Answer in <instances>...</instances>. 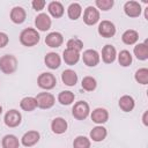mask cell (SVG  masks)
Segmentation results:
<instances>
[{
  "label": "cell",
  "mask_w": 148,
  "mask_h": 148,
  "mask_svg": "<svg viewBox=\"0 0 148 148\" xmlns=\"http://www.w3.org/2000/svg\"><path fill=\"white\" fill-rule=\"evenodd\" d=\"M20 42L24 46H35L39 42V34L34 28H25L20 34Z\"/></svg>",
  "instance_id": "1"
},
{
  "label": "cell",
  "mask_w": 148,
  "mask_h": 148,
  "mask_svg": "<svg viewBox=\"0 0 148 148\" xmlns=\"http://www.w3.org/2000/svg\"><path fill=\"white\" fill-rule=\"evenodd\" d=\"M17 68V59L13 54H5L0 58V71L5 74H13Z\"/></svg>",
  "instance_id": "2"
},
{
  "label": "cell",
  "mask_w": 148,
  "mask_h": 148,
  "mask_svg": "<svg viewBox=\"0 0 148 148\" xmlns=\"http://www.w3.org/2000/svg\"><path fill=\"white\" fill-rule=\"evenodd\" d=\"M89 111H90V109H89L88 103L84 101H80V102H76L74 104L72 113H73L74 118H76L77 120H83L88 117Z\"/></svg>",
  "instance_id": "3"
},
{
  "label": "cell",
  "mask_w": 148,
  "mask_h": 148,
  "mask_svg": "<svg viewBox=\"0 0 148 148\" xmlns=\"http://www.w3.org/2000/svg\"><path fill=\"white\" fill-rule=\"evenodd\" d=\"M37 83L42 89L50 90L56 87L57 79L52 73H42L37 79Z\"/></svg>",
  "instance_id": "4"
},
{
  "label": "cell",
  "mask_w": 148,
  "mask_h": 148,
  "mask_svg": "<svg viewBox=\"0 0 148 148\" xmlns=\"http://www.w3.org/2000/svg\"><path fill=\"white\" fill-rule=\"evenodd\" d=\"M35 98L37 102V106L40 109H50L56 102L54 96L50 92H39Z\"/></svg>",
  "instance_id": "5"
},
{
  "label": "cell",
  "mask_w": 148,
  "mask_h": 148,
  "mask_svg": "<svg viewBox=\"0 0 148 148\" xmlns=\"http://www.w3.org/2000/svg\"><path fill=\"white\" fill-rule=\"evenodd\" d=\"M99 20V12L92 7V6H88L86 9H84V13H83V21L87 25H94L98 22Z\"/></svg>",
  "instance_id": "6"
},
{
  "label": "cell",
  "mask_w": 148,
  "mask_h": 148,
  "mask_svg": "<svg viewBox=\"0 0 148 148\" xmlns=\"http://www.w3.org/2000/svg\"><path fill=\"white\" fill-rule=\"evenodd\" d=\"M98 34L102 37L110 38L112 36H114V34H116V27H114V24L111 21L104 20L98 25Z\"/></svg>",
  "instance_id": "7"
},
{
  "label": "cell",
  "mask_w": 148,
  "mask_h": 148,
  "mask_svg": "<svg viewBox=\"0 0 148 148\" xmlns=\"http://www.w3.org/2000/svg\"><path fill=\"white\" fill-rule=\"evenodd\" d=\"M82 59H83V62L89 66V67H94L96 66L98 62H99V54L96 50H86L82 54Z\"/></svg>",
  "instance_id": "8"
},
{
  "label": "cell",
  "mask_w": 148,
  "mask_h": 148,
  "mask_svg": "<svg viewBox=\"0 0 148 148\" xmlns=\"http://www.w3.org/2000/svg\"><path fill=\"white\" fill-rule=\"evenodd\" d=\"M51 24H52V21L50 18V16L45 13H40L36 16V20H35V25L38 30L40 31H46L51 28Z\"/></svg>",
  "instance_id": "9"
},
{
  "label": "cell",
  "mask_w": 148,
  "mask_h": 148,
  "mask_svg": "<svg viewBox=\"0 0 148 148\" xmlns=\"http://www.w3.org/2000/svg\"><path fill=\"white\" fill-rule=\"evenodd\" d=\"M22 119L21 113L17 110H9L6 114H5V124L8 127H16L20 125Z\"/></svg>",
  "instance_id": "10"
},
{
  "label": "cell",
  "mask_w": 148,
  "mask_h": 148,
  "mask_svg": "<svg viewBox=\"0 0 148 148\" xmlns=\"http://www.w3.org/2000/svg\"><path fill=\"white\" fill-rule=\"evenodd\" d=\"M141 5L136 1H127L124 5V12L130 17H138L141 14Z\"/></svg>",
  "instance_id": "11"
},
{
  "label": "cell",
  "mask_w": 148,
  "mask_h": 148,
  "mask_svg": "<svg viewBox=\"0 0 148 148\" xmlns=\"http://www.w3.org/2000/svg\"><path fill=\"white\" fill-rule=\"evenodd\" d=\"M64 42V37L60 32H57V31H53V32H50L46 37H45V43L47 46L50 47H59Z\"/></svg>",
  "instance_id": "12"
},
{
  "label": "cell",
  "mask_w": 148,
  "mask_h": 148,
  "mask_svg": "<svg viewBox=\"0 0 148 148\" xmlns=\"http://www.w3.org/2000/svg\"><path fill=\"white\" fill-rule=\"evenodd\" d=\"M116 57H117V51L114 49V46L108 44L103 47L102 50V59L105 64H112L114 60H116Z\"/></svg>",
  "instance_id": "13"
},
{
  "label": "cell",
  "mask_w": 148,
  "mask_h": 148,
  "mask_svg": "<svg viewBox=\"0 0 148 148\" xmlns=\"http://www.w3.org/2000/svg\"><path fill=\"white\" fill-rule=\"evenodd\" d=\"M25 17H27V13H25L24 8H22L20 6H16L10 10V20L16 24L23 23L25 21Z\"/></svg>",
  "instance_id": "14"
},
{
  "label": "cell",
  "mask_w": 148,
  "mask_h": 148,
  "mask_svg": "<svg viewBox=\"0 0 148 148\" xmlns=\"http://www.w3.org/2000/svg\"><path fill=\"white\" fill-rule=\"evenodd\" d=\"M44 61H45V65H46L49 68H51V69L58 68V67L60 66V64H61V59H60L59 54L56 53V52H49V53L45 56Z\"/></svg>",
  "instance_id": "15"
},
{
  "label": "cell",
  "mask_w": 148,
  "mask_h": 148,
  "mask_svg": "<svg viewBox=\"0 0 148 148\" xmlns=\"http://www.w3.org/2000/svg\"><path fill=\"white\" fill-rule=\"evenodd\" d=\"M22 145L25 147H31L39 141V133L37 131H29L22 136Z\"/></svg>",
  "instance_id": "16"
},
{
  "label": "cell",
  "mask_w": 148,
  "mask_h": 148,
  "mask_svg": "<svg viewBox=\"0 0 148 148\" xmlns=\"http://www.w3.org/2000/svg\"><path fill=\"white\" fill-rule=\"evenodd\" d=\"M108 119H109V113L103 108H97L91 113V120L96 124H103L108 121Z\"/></svg>",
  "instance_id": "17"
},
{
  "label": "cell",
  "mask_w": 148,
  "mask_h": 148,
  "mask_svg": "<svg viewBox=\"0 0 148 148\" xmlns=\"http://www.w3.org/2000/svg\"><path fill=\"white\" fill-rule=\"evenodd\" d=\"M51 128L56 134H62L67 130V121L61 117H57L52 120Z\"/></svg>",
  "instance_id": "18"
},
{
  "label": "cell",
  "mask_w": 148,
  "mask_h": 148,
  "mask_svg": "<svg viewBox=\"0 0 148 148\" xmlns=\"http://www.w3.org/2000/svg\"><path fill=\"white\" fill-rule=\"evenodd\" d=\"M61 80L66 86H75V83L77 82V74L73 69H66L61 74Z\"/></svg>",
  "instance_id": "19"
},
{
  "label": "cell",
  "mask_w": 148,
  "mask_h": 148,
  "mask_svg": "<svg viewBox=\"0 0 148 148\" xmlns=\"http://www.w3.org/2000/svg\"><path fill=\"white\" fill-rule=\"evenodd\" d=\"M47 10L56 18L61 17L64 15V6L59 1H52V2H50L49 6H47Z\"/></svg>",
  "instance_id": "20"
},
{
  "label": "cell",
  "mask_w": 148,
  "mask_h": 148,
  "mask_svg": "<svg viewBox=\"0 0 148 148\" xmlns=\"http://www.w3.org/2000/svg\"><path fill=\"white\" fill-rule=\"evenodd\" d=\"M62 58H64V61L72 66V65H75L79 60H80V53L76 52V51H73V50H68L66 49L62 53Z\"/></svg>",
  "instance_id": "21"
},
{
  "label": "cell",
  "mask_w": 148,
  "mask_h": 148,
  "mask_svg": "<svg viewBox=\"0 0 148 148\" xmlns=\"http://www.w3.org/2000/svg\"><path fill=\"white\" fill-rule=\"evenodd\" d=\"M134 105H135V102L133 99L132 96H128V95H124L120 97L119 99V108L125 111V112H130L134 109Z\"/></svg>",
  "instance_id": "22"
},
{
  "label": "cell",
  "mask_w": 148,
  "mask_h": 148,
  "mask_svg": "<svg viewBox=\"0 0 148 148\" xmlns=\"http://www.w3.org/2000/svg\"><path fill=\"white\" fill-rule=\"evenodd\" d=\"M108 132H106V128L103 127V126H96L94 127L91 131H90V138L92 141L95 142H99V141H103L106 136Z\"/></svg>",
  "instance_id": "23"
},
{
  "label": "cell",
  "mask_w": 148,
  "mask_h": 148,
  "mask_svg": "<svg viewBox=\"0 0 148 148\" xmlns=\"http://www.w3.org/2000/svg\"><path fill=\"white\" fill-rule=\"evenodd\" d=\"M134 54L139 60L148 59V45L147 40L145 43H139L134 46Z\"/></svg>",
  "instance_id": "24"
},
{
  "label": "cell",
  "mask_w": 148,
  "mask_h": 148,
  "mask_svg": "<svg viewBox=\"0 0 148 148\" xmlns=\"http://www.w3.org/2000/svg\"><path fill=\"white\" fill-rule=\"evenodd\" d=\"M121 39H123V42H124L126 45H133V44H135V43L138 42V39H139V34H138L135 30H133V29H128V30H126V31L123 34Z\"/></svg>",
  "instance_id": "25"
},
{
  "label": "cell",
  "mask_w": 148,
  "mask_h": 148,
  "mask_svg": "<svg viewBox=\"0 0 148 148\" xmlns=\"http://www.w3.org/2000/svg\"><path fill=\"white\" fill-rule=\"evenodd\" d=\"M18 139L13 134H7L2 139V148H18Z\"/></svg>",
  "instance_id": "26"
},
{
  "label": "cell",
  "mask_w": 148,
  "mask_h": 148,
  "mask_svg": "<svg viewBox=\"0 0 148 148\" xmlns=\"http://www.w3.org/2000/svg\"><path fill=\"white\" fill-rule=\"evenodd\" d=\"M20 106L22 110L24 111H32L37 108V102H36V98L35 97H24L21 102H20Z\"/></svg>",
  "instance_id": "27"
},
{
  "label": "cell",
  "mask_w": 148,
  "mask_h": 148,
  "mask_svg": "<svg viewBox=\"0 0 148 148\" xmlns=\"http://www.w3.org/2000/svg\"><path fill=\"white\" fill-rule=\"evenodd\" d=\"M81 13H82V8H81L80 3H77V2L71 3L68 9H67V14H68V17L71 20H77L80 17Z\"/></svg>",
  "instance_id": "28"
},
{
  "label": "cell",
  "mask_w": 148,
  "mask_h": 148,
  "mask_svg": "<svg viewBox=\"0 0 148 148\" xmlns=\"http://www.w3.org/2000/svg\"><path fill=\"white\" fill-rule=\"evenodd\" d=\"M75 96H74V92L69 91V90H65V91H61L59 95H58V101L60 102V104L62 105H69L73 101H74Z\"/></svg>",
  "instance_id": "29"
},
{
  "label": "cell",
  "mask_w": 148,
  "mask_h": 148,
  "mask_svg": "<svg viewBox=\"0 0 148 148\" xmlns=\"http://www.w3.org/2000/svg\"><path fill=\"white\" fill-rule=\"evenodd\" d=\"M118 61H119V64H120L121 66H124V67L130 66V65L132 64V56H131L130 51H127V50L120 51L119 54H118Z\"/></svg>",
  "instance_id": "30"
},
{
  "label": "cell",
  "mask_w": 148,
  "mask_h": 148,
  "mask_svg": "<svg viewBox=\"0 0 148 148\" xmlns=\"http://www.w3.org/2000/svg\"><path fill=\"white\" fill-rule=\"evenodd\" d=\"M81 86H82V88H83L84 90H87V91H92V90L96 89L97 83H96V80H95L94 77H91V76H86V77L82 79Z\"/></svg>",
  "instance_id": "31"
},
{
  "label": "cell",
  "mask_w": 148,
  "mask_h": 148,
  "mask_svg": "<svg viewBox=\"0 0 148 148\" xmlns=\"http://www.w3.org/2000/svg\"><path fill=\"white\" fill-rule=\"evenodd\" d=\"M135 80L136 82L141 84H147L148 83V69L147 68H140L135 72Z\"/></svg>",
  "instance_id": "32"
},
{
  "label": "cell",
  "mask_w": 148,
  "mask_h": 148,
  "mask_svg": "<svg viewBox=\"0 0 148 148\" xmlns=\"http://www.w3.org/2000/svg\"><path fill=\"white\" fill-rule=\"evenodd\" d=\"M73 147L74 148H90V140L86 136H77L73 141Z\"/></svg>",
  "instance_id": "33"
},
{
  "label": "cell",
  "mask_w": 148,
  "mask_h": 148,
  "mask_svg": "<svg viewBox=\"0 0 148 148\" xmlns=\"http://www.w3.org/2000/svg\"><path fill=\"white\" fill-rule=\"evenodd\" d=\"M67 49L68 50H73V51H76L80 53V51L83 49V43L82 40H80L79 38H71L68 42H67Z\"/></svg>",
  "instance_id": "34"
},
{
  "label": "cell",
  "mask_w": 148,
  "mask_h": 148,
  "mask_svg": "<svg viewBox=\"0 0 148 148\" xmlns=\"http://www.w3.org/2000/svg\"><path fill=\"white\" fill-rule=\"evenodd\" d=\"M113 0H96L95 1V5L98 9H102V10H109L112 8L113 6Z\"/></svg>",
  "instance_id": "35"
},
{
  "label": "cell",
  "mask_w": 148,
  "mask_h": 148,
  "mask_svg": "<svg viewBox=\"0 0 148 148\" xmlns=\"http://www.w3.org/2000/svg\"><path fill=\"white\" fill-rule=\"evenodd\" d=\"M31 5H32V8L38 12V10H42V9L45 7L46 2H45L44 0H34Z\"/></svg>",
  "instance_id": "36"
},
{
  "label": "cell",
  "mask_w": 148,
  "mask_h": 148,
  "mask_svg": "<svg viewBox=\"0 0 148 148\" xmlns=\"http://www.w3.org/2000/svg\"><path fill=\"white\" fill-rule=\"evenodd\" d=\"M8 40H9L8 36L5 32H0V49L5 47L8 44Z\"/></svg>",
  "instance_id": "37"
},
{
  "label": "cell",
  "mask_w": 148,
  "mask_h": 148,
  "mask_svg": "<svg viewBox=\"0 0 148 148\" xmlns=\"http://www.w3.org/2000/svg\"><path fill=\"white\" fill-rule=\"evenodd\" d=\"M142 120H143V124H145L146 126H148V111H146V112L143 113Z\"/></svg>",
  "instance_id": "38"
},
{
  "label": "cell",
  "mask_w": 148,
  "mask_h": 148,
  "mask_svg": "<svg viewBox=\"0 0 148 148\" xmlns=\"http://www.w3.org/2000/svg\"><path fill=\"white\" fill-rule=\"evenodd\" d=\"M145 17H146V18L148 20V7H147V8L145 9Z\"/></svg>",
  "instance_id": "39"
},
{
  "label": "cell",
  "mask_w": 148,
  "mask_h": 148,
  "mask_svg": "<svg viewBox=\"0 0 148 148\" xmlns=\"http://www.w3.org/2000/svg\"><path fill=\"white\" fill-rule=\"evenodd\" d=\"M1 112H2V106L0 105V114H1Z\"/></svg>",
  "instance_id": "40"
}]
</instances>
